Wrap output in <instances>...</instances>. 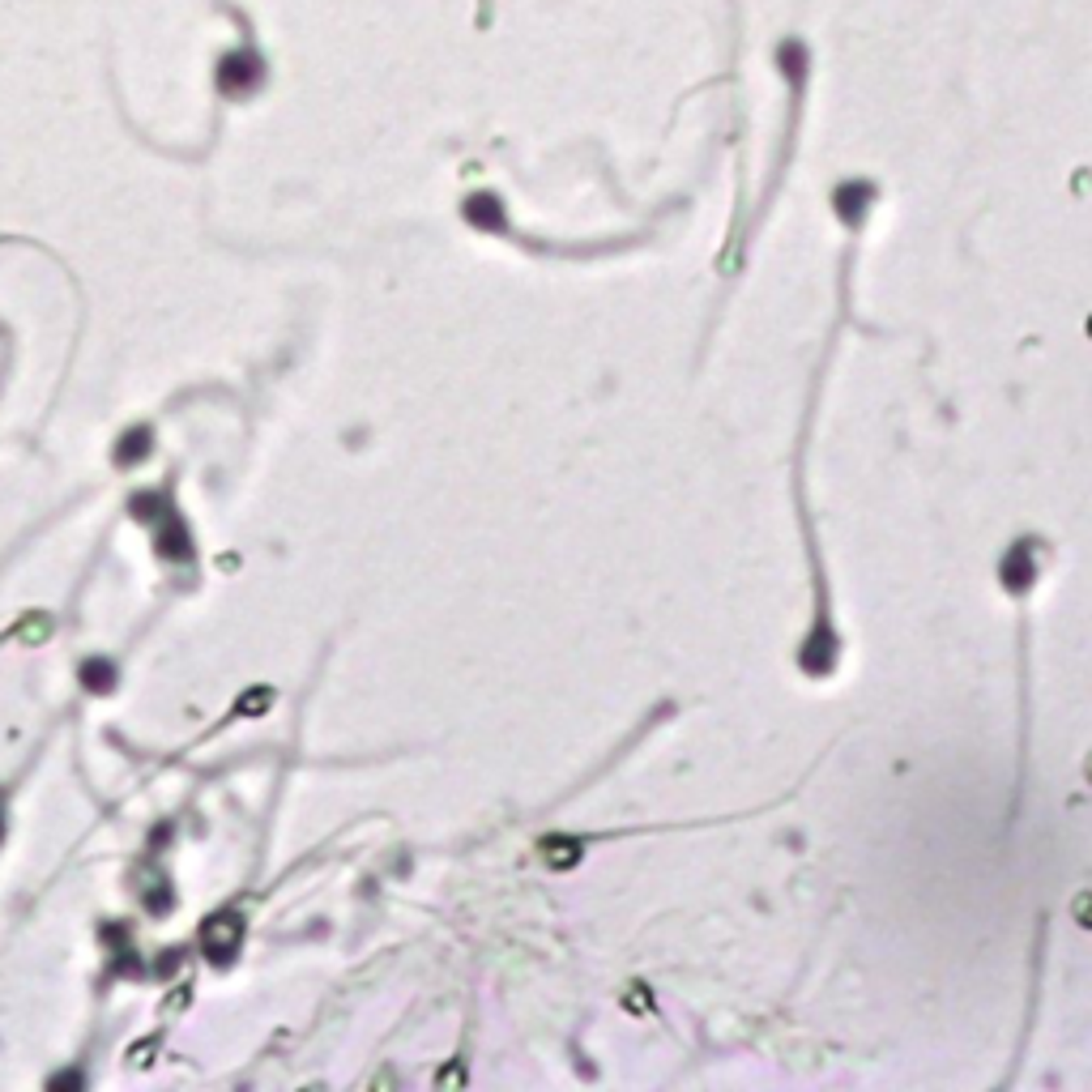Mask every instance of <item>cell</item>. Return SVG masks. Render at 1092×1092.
<instances>
[{
  "label": "cell",
  "mask_w": 1092,
  "mask_h": 1092,
  "mask_svg": "<svg viewBox=\"0 0 1092 1092\" xmlns=\"http://www.w3.org/2000/svg\"><path fill=\"white\" fill-rule=\"evenodd\" d=\"M218 82H222L226 94H248V90H256V86L265 82V65L256 60L252 48H239V52H231V56L218 65Z\"/></svg>",
  "instance_id": "6da1fadb"
},
{
  "label": "cell",
  "mask_w": 1092,
  "mask_h": 1092,
  "mask_svg": "<svg viewBox=\"0 0 1092 1092\" xmlns=\"http://www.w3.org/2000/svg\"><path fill=\"white\" fill-rule=\"evenodd\" d=\"M466 214H470L474 222H483V226H495V222H500V205H495V201H487V197H474Z\"/></svg>",
  "instance_id": "7a4b0ae2"
},
{
  "label": "cell",
  "mask_w": 1092,
  "mask_h": 1092,
  "mask_svg": "<svg viewBox=\"0 0 1092 1092\" xmlns=\"http://www.w3.org/2000/svg\"><path fill=\"white\" fill-rule=\"evenodd\" d=\"M542 849H546V862H555V866L576 862V845H572V841H563V845H559V841H546Z\"/></svg>",
  "instance_id": "3957f363"
},
{
  "label": "cell",
  "mask_w": 1092,
  "mask_h": 1092,
  "mask_svg": "<svg viewBox=\"0 0 1092 1092\" xmlns=\"http://www.w3.org/2000/svg\"><path fill=\"white\" fill-rule=\"evenodd\" d=\"M1075 913H1083V918H1088L1083 926H1092V896H1079V900H1075Z\"/></svg>",
  "instance_id": "277c9868"
}]
</instances>
